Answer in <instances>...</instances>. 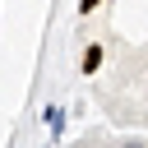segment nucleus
Listing matches in <instances>:
<instances>
[{"label":"nucleus","instance_id":"obj_4","mask_svg":"<svg viewBox=\"0 0 148 148\" xmlns=\"http://www.w3.org/2000/svg\"><path fill=\"white\" fill-rule=\"evenodd\" d=\"M125 148H143V143H125Z\"/></svg>","mask_w":148,"mask_h":148},{"label":"nucleus","instance_id":"obj_1","mask_svg":"<svg viewBox=\"0 0 148 148\" xmlns=\"http://www.w3.org/2000/svg\"><path fill=\"white\" fill-rule=\"evenodd\" d=\"M97 65H102V42H92V46L79 56V69H83V74H97Z\"/></svg>","mask_w":148,"mask_h":148},{"label":"nucleus","instance_id":"obj_2","mask_svg":"<svg viewBox=\"0 0 148 148\" xmlns=\"http://www.w3.org/2000/svg\"><path fill=\"white\" fill-rule=\"evenodd\" d=\"M42 120H46L51 139H60V130H65V111H60V106H46V116H42Z\"/></svg>","mask_w":148,"mask_h":148},{"label":"nucleus","instance_id":"obj_3","mask_svg":"<svg viewBox=\"0 0 148 148\" xmlns=\"http://www.w3.org/2000/svg\"><path fill=\"white\" fill-rule=\"evenodd\" d=\"M97 5H102V0H79V14H92Z\"/></svg>","mask_w":148,"mask_h":148}]
</instances>
